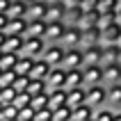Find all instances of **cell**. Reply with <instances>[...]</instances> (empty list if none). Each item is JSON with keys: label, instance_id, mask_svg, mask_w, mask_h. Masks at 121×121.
Here are the masks:
<instances>
[{"label": "cell", "instance_id": "db71d44e", "mask_svg": "<svg viewBox=\"0 0 121 121\" xmlns=\"http://www.w3.org/2000/svg\"><path fill=\"white\" fill-rule=\"evenodd\" d=\"M12 121H18V119H12Z\"/></svg>", "mask_w": 121, "mask_h": 121}, {"label": "cell", "instance_id": "ffe728a7", "mask_svg": "<svg viewBox=\"0 0 121 121\" xmlns=\"http://www.w3.org/2000/svg\"><path fill=\"white\" fill-rule=\"evenodd\" d=\"M48 108L55 110V108H62V105H66V89H48Z\"/></svg>", "mask_w": 121, "mask_h": 121}, {"label": "cell", "instance_id": "ee69618b", "mask_svg": "<svg viewBox=\"0 0 121 121\" xmlns=\"http://www.w3.org/2000/svg\"><path fill=\"white\" fill-rule=\"evenodd\" d=\"M7 14H0V32H5V25H7Z\"/></svg>", "mask_w": 121, "mask_h": 121}, {"label": "cell", "instance_id": "f6af8a7d", "mask_svg": "<svg viewBox=\"0 0 121 121\" xmlns=\"http://www.w3.org/2000/svg\"><path fill=\"white\" fill-rule=\"evenodd\" d=\"M64 5H66V7H80L82 0H64Z\"/></svg>", "mask_w": 121, "mask_h": 121}, {"label": "cell", "instance_id": "7c38bea8", "mask_svg": "<svg viewBox=\"0 0 121 121\" xmlns=\"http://www.w3.org/2000/svg\"><path fill=\"white\" fill-rule=\"evenodd\" d=\"M101 57H103V46L82 48V60H85L82 66H96V64H101Z\"/></svg>", "mask_w": 121, "mask_h": 121}, {"label": "cell", "instance_id": "9a60e30c", "mask_svg": "<svg viewBox=\"0 0 121 121\" xmlns=\"http://www.w3.org/2000/svg\"><path fill=\"white\" fill-rule=\"evenodd\" d=\"M75 87H85V75L82 69H69L66 78H64V89H75Z\"/></svg>", "mask_w": 121, "mask_h": 121}, {"label": "cell", "instance_id": "74e56055", "mask_svg": "<svg viewBox=\"0 0 121 121\" xmlns=\"http://www.w3.org/2000/svg\"><path fill=\"white\" fill-rule=\"evenodd\" d=\"M14 80H16V71H2L0 73V87H12L14 85Z\"/></svg>", "mask_w": 121, "mask_h": 121}, {"label": "cell", "instance_id": "4316f807", "mask_svg": "<svg viewBox=\"0 0 121 121\" xmlns=\"http://www.w3.org/2000/svg\"><path fill=\"white\" fill-rule=\"evenodd\" d=\"M32 64H34L32 57H27V55H21L18 60H16V66H14L16 75H27V73H30V69H32Z\"/></svg>", "mask_w": 121, "mask_h": 121}, {"label": "cell", "instance_id": "7dc6e473", "mask_svg": "<svg viewBox=\"0 0 121 121\" xmlns=\"http://www.w3.org/2000/svg\"><path fill=\"white\" fill-rule=\"evenodd\" d=\"M112 121H121V110H117V112H114V119H112Z\"/></svg>", "mask_w": 121, "mask_h": 121}, {"label": "cell", "instance_id": "f907efd6", "mask_svg": "<svg viewBox=\"0 0 121 121\" xmlns=\"http://www.w3.org/2000/svg\"><path fill=\"white\" fill-rule=\"evenodd\" d=\"M119 64H121V46H119Z\"/></svg>", "mask_w": 121, "mask_h": 121}, {"label": "cell", "instance_id": "2e32d148", "mask_svg": "<svg viewBox=\"0 0 121 121\" xmlns=\"http://www.w3.org/2000/svg\"><path fill=\"white\" fill-rule=\"evenodd\" d=\"M25 30H27V18L25 16H18V18H9L5 25V34H23L25 37Z\"/></svg>", "mask_w": 121, "mask_h": 121}, {"label": "cell", "instance_id": "c3c4849f", "mask_svg": "<svg viewBox=\"0 0 121 121\" xmlns=\"http://www.w3.org/2000/svg\"><path fill=\"white\" fill-rule=\"evenodd\" d=\"M117 23H121V5H119V9H117Z\"/></svg>", "mask_w": 121, "mask_h": 121}, {"label": "cell", "instance_id": "ac0fdd59", "mask_svg": "<svg viewBox=\"0 0 121 121\" xmlns=\"http://www.w3.org/2000/svg\"><path fill=\"white\" fill-rule=\"evenodd\" d=\"M89 46H101V27H89V30H82L80 48H89Z\"/></svg>", "mask_w": 121, "mask_h": 121}, {"label": "cell", "instance_id": "b9f144b4", "mask_svg": "<svg viewBox=\"0 0 121 121\" xmlns=\"http://www.w3.org/2000/svg\"><path fill=\"white\" fill-rule=\"evenodd\" d=\"M18 121H34V110L27 105V108L18 110Z\"/></svg>", "mask_w": 121, "mask_h": 121}, {"label": "cell", "instance_id": "603a6c76", "mask_svg": "<svg viewBox=\"0 0 121 121\" xmlns=\"http://www.w3.org/2000/svg\"><path fill=\"white\" fill-rule=\"evenodd\" d=\"M46 21L43 18H32L27 21V30H25V37H43V32H46Z\"/></svg>", "mask_w": 121, "mask_h": 121}, {"label": "cell", "instance_id": "6f0895ef", "mask_svg": "<svg viewBox=\"0 0 121 121\" xmlns=\"http://www.w3.org/2000/svg\"><path fill=\"white\" fill-rule=\"evenodd\" d=\"M71 121H73V119H71Z\"/></svg>", "mask_w": 121, "mask_h": 121}, {"label": "cell", "instance_id": "11a10c76", "mask_svg": "<svg viewBox=\"0 0 121 121\" xmlns=\"http://www.w3.org/2000/svg\"><path fill=\"white\" fill-rule=\"evenodd\" d=\"M0 73H2V69H0Z\"/></svg>", "mask_w": 121, "mask_h": 121}, {"label": "cell", "instance_id": "d4e9b609", "mask_svg": "<svg viewBox=\"0 0 121 121\" xmlns=\"http://www.w3.org/2000/svg\"><path fill=\"white\" fill-rule=\"evenodd\" d=\"M94 112L96 110L89 105V103H82L78 108H73V121H91L94 119Z\"/></svg>", "mask_w": 121, "mask_h": 121}, {"label": "cell", "instance_id": "836d02e7", "mask_svg": "<svg viewBox=\"0 0 121 121\" xmlns=\"http://www.w3.org/2000/svg\"><path fill=\"white\" fill-rule=\"evenodd\" d=\"M0 117L7 121H12V119H18V108L14 105V103H7L5 108H2V112H0Z\"/></svg>", "mask_w": 121, "mask_h": 121}, {"label": "cell", "instance_id": "484cf974", "mask_svg": "<svg viewBox=\"0 0 121 121\" xmlns=\"http://www.w3.org/2000/svg\"><path fill=\"white\" fill-rule=\"evenodd\" d=\"M25 12H27V2H23V0H12L5 14H7V18H18V16H25Z\"/></svg>", "mask_w": 121, "mask_h": 121}, {"label": "cell", "instance_id": "d6986e66", "mask_svg": "<svg viewBox=\"0 0 121 121\" xmlns=\"http://www.w3.org/2000/svg\"><path fill=\"white\" fill-rule=\"evenodd\" d=\"M119 46L121 43H108V46H103L101 66H108V64H117L119 62Z\"/></svg>", "mask_w": 121, "mask_h": 121}, {"label": "cell", "instance_id": "4dcf8cb0", "mask_svg": "<svg viewBox=\"0 0 121 121\" xmlns=\"http://www.w3.org/2000/svg\"><path fill=\"white\" fill-rule=\"evenodd\" d=\"M114 108H110V105H103V108H98L94 112V121H112L114 119Z\"/></svg>", "mask_w": 121, "mask_h": 121}, {"label": "cell", "instance_id": "7bdbcfd3", "mask_svg": "<svg viewBox=\"0 0 121 121\" xmlns=\"http://www.w3.org/2000/svg\"><path fill=\"white\" fill-rule=\"evenodd\" d=\"M82 12H94V9H98V0H82Z\"/></svg>", "mask_w": 121, "mask_h": 121}, {"label": "cell", "instance_id": "52a82bcc", "mask_svg": "<svg viewBox=\"0 0 121 121\" xmlns=\"http://www.w3.org/2000/svg\"><path fill=\"white\" fill-rule=\"evenodd\" d=\"M108 43H121V23L117 21L101 30V46H108Z\"/></svg>", "mask_w": 121, "mask_h": 121}, {"label": "cell", "instance_id": "8d00e7d4", "mask_svg": "<svg viewBox=\"0 0 121 121\" xmlns=\"http://www.w3.org/2000/svg\"><path fill=\"white\" fill-rule=\"evenodd\" d=\"M117 21V12H101V16H98V27H108L110 23H114Z\"/></svg>", "mask_w": 121, "mask_h": 121}, {"label": "cell", "instance_id": "ba28073f", "mask_svg": "<svg viewBox=\"0 0 121 121\" xmlns=\"http://www.w3.org/2000/svg\"><path fill=\"white\" fill-rule=\"evenodd\" d=\"M64 78H66V69L64 66H53L50 73L46 75V87L48 89H62L64 87Z\"/></svg>", "mask_w": 121, "mask_h": 121}, {"label": "cell", "instance_id": "ab89813d", "mask_svg": "<svg viewBox=\"0 0 121 121\" xmlns=\"http://www.w3.org/2000/svg\"><path fill=\"white\" fill-rule=\"evenodd\" d=\"M27 85H30V78H27V75H16V80H14L12 87L16 89V91H25Z\"/></svg>", "mask_w": 121, "mask_h": 121}, {"label": "cell", "instance_id": "9f6ffc18", "mask_svg": "<svg viewBox=\"0 0 121 121\" xmlns=\"http://www.w3.org/2000/svg\"><path fill=\"white\" fill-rule=\"evenodd\" d=\"M91 121H94V119H91Z\"/></svg>", "mask_w": 121, "mask_h": 121}, {"label": "cell", "instance_id": "44dd1931", "mask_svg": "<svg viewBox=\"0 0 121 121\" xmlns=\"http://www.w3.org/2000/svg\"><path fill=\"white\" fill-rule=\"evenodd\" d=\"M64 14H66V5L64 2H50L46 9V21L53 23V21H64Z\"/></svg>", "mask_w": 121, "mask_h": 121}, {"label": "cell", "instance_id": "e0dca14e", "mask_svg": "<svg viewBox=\"0 0 121 121\" xmlns=\"http://www.w3.org/2000/svg\"><path fill=\"white\" fill-rule=\"evenodd\" d=\"M23 41H25V37L23 34H9V37H5V43H2V53H21L23 50Z\"/></svg>", "mask_w": 121, "mask_h": 121}, {"label": "cell", "instance_id": "7a4b0ae2", "mask_svg": "<svg viewBox=\"0 0 121 121\" xmlns=\"http://www.w3.org/2000/svg\"><path fill=\"white\" fill-rule=\"evenodd\" d=\"M87 89V103L94 110L108 105V87L105 85H94V87H85Z\"/></svg>", "mask_w": 121, "mask_h": 121}, {"label": "cell", "instance_id": "6da1fadb", "mask_svg": "<svg viewBox=\"0 0 121 121\" xmlns=\"http://www.w3.org/2000/svg\"><path fill=\"white\" fill-rule=\"evenodd\" d=\"M43 50H46V39H43V37H25L21 55H27V57L37 60V57L43 55Z\"/></svg>", "mask_w": 121, "mask_h": 121}, {"label": "cell", "instance_id": "9c48e42d", "mask_svg": "<svg viewBox=\"0 0 121 121\" xmlns=\"http://www.w3.org/2000/svg\"><path fill=\"white\" fill-rule=\"evenodd\" d=\"M82 75H85V87H94V85H103V66H82Z\"/></svg>", "mask_w": 121, "mask_h": 121}, {"label": "cell", "instance_id": "816d5d0a", "mask_svg": "<svg viewBox=\"0 0 121 121\" xmlns=\"http://www.w3.org/2000/svg\"><path fill=\"white\" fill-rule=\"evenodd\" d=\"M23 2H32V0H23Z\"/></svg>", "mask_w": 121, "mask_h": 121}, {"label": "cell", "instance_id": "83f0119b", "mask_svg": "<svg viewBox=\"0 0 121 121\" xmlns=\"http://www.w3.org/2000/svg\"><path fill=\"white\" fill-rule=\"evenodd\" d=\"M82 16V7H66V14H64V23L66 25H78Z\"/></svg>", "mask_w": 121, "mask_h": 121}, {"label": "cell", "instance_id": "3957f363", "mask_svg": "<svg viewBox=\"0 0 121 121\" xmlns=\"http://www.w3.org/2000/svg\"><path fill=\"white\" fill-rule=\"evenodd\" d=\"M80 41H82V30L78 25H66L64 34L60 39V46L64 48H80Z\"/></svg>", "mask_w": 121, "mask_h": 121}, {"label": "cell", "instance_id": "e575fe53", "mask_svg": "<svg viewBox=\"0 0 121 121\" xmlns=\"http://www.w3.org/2000/svg\"><path fill=\"white\" fill-rule=\"evenodd\" d=\"M16 94H18V91H16L14 87H0V101L5 103V105H7V103H14Z\"/></svg>", "mask_w": 121, "mask_h": 121}, {"label": "cell", "instance_id": "d6a6232c", "mask_svg": "<svg viewBox=\"0 0 121 121\" xmlns=\"http://www.w3.org/2000/svg\"><path fill=\"white\" fill-rule=\"evenodd\" d=\"M30 108L34 112H39V110L48 108V94H39V96H32V101H30Z\"/></svg>", "mask_w": 121, "mask_h": 121}, {"label": "cell", "instance_id": "8992f818", "mask_svg": "<svg viewBox=\"0 0 121 121\" xmlns=\"http://www.w3.org/2000/svg\"><path fill=\"white\" fill-rule=\"evenodd\" d=\"M85 60H82V48H66L64 50V60H62V66L66 69H82Z\"/></svg>", "mask_w": 121, "mask_h": 121}, {"label": "cell", "instance_id": "5b68a950", "mask_svg": "<svg viewBox=\"0 0 121 121\" xmlns=\"http://www.w3.org/2000/svg\"><path fill=\"white\" fill-rule=\"evenodd\" d=\"M46 23H48V21H46ZM64 30H66V23H64V21H53V23H48V25H46V32H43L46 43H60Z\"/></svg>", "mask_w": 121, "mask_h": 121}, {"label": "cell", "instance_id": "4fadbf2b", "mask_svg": "<svg viewBox=\"0 0 121 121\" xmlns=\"http://www.w3.org/2000/svg\"><path fill=\"white\" fill-rule=\"evenodd\" d=\"M121 82V64H108V66H103V85L108 87V85H117Z\"/></svg>", "mask_w": 121, "mask_h": 121}, {"label": "cell", "instance_id": "681fc988", "mask_svg": "<svg viewBox=\"0 0 121 121\" xmlns=\"http://www.w3.org/2000/svg\"><path fill=\"white\" fill-rule=\"evenodd\" d=\"M5 37H7L5 32H0V48H2V43H5Z\"/></svg>", "mask_w": 121, "mask_h": 121}, {"label": "cell", "instance_id": "f35d334b", "mask_svg": "<svg viewBox=\"0 0 121 121\" xmlns=\"http://www.w3.org/2000/svg\"><path fill=\"white\" fill-rule=\"evenodd\" d=\"M30 101H32V96L27 94V91H18V94H16V98H14V105H16V108H27V105H30Z\"/></svg>", "mask_w": 121, "mask_h": 121}, {"label": "cell", "instance_id": "5bb4252c", "mask_svg": "<svg viewBox=\"0 0 121 121\" xmlns=\"http://www.w3.org/2000/svg\"><path fill=\"white\" fill-rule=\"evenodd\" d=\"M82 103H87V89L85 87H75V89H66V105L69 108H78Z\"/></svg>", "mask_w": 121, "mask_h": 121}, {"label": "cell", "instance_id": "f546056e", "mask_svg": "<svg viewBox=\"0 0 121 121\" xmlns=\"http://www.w3.org/2000/svg\"><path fill=\"white\" fill-rule=\"evenodd\" d=\"M71 119H73V108L62 105V108L53 110V121H71Z\"/></svg>", "mask_w": 121, "mask_h": 121}, {"label": "cell", "instance_id": "d590c367", "mask_svg": "<svg viewBox=\"0 0 121 121\" xmlns=\"http://www.w3.org/2000/svg\"><path fill=\"white\" fill-rule=\"evenodd\" d=\"M121 0H98V12H117Z\"/></svg>", "mask_w": 121, "mask_h": 121}, {"label": "cell", "instance_id": "bcb514c9", "mask_svg": "<svg viewBox=\"0 0 121 121\" xmlns=\"http://www.w3.org/2000/svg\"><path fill=\"white\" fill-rule=\"evenodd\" d=\"M9 2H12V0H0V14H5V12H7Z\"/></svg>", "mask_w": 121, "mask_h": 121}, {"label": "cell", "instance_id": "cb8c5ba5", "mask_svg": "<svg viewBox=\"0 0 121 121\" xmlns=\"http://www.w3.org/2000/svg\"><path fill=\"white\" fill-rule=\"evenodd\" d=\"M108 105L114 110H121V82L108 85Z\"/></svg>", "mask_w": 121, "mask_h": 121}, {"label": "cell", "instance_id": "1f68e13d", "mask_svg": "<svg viewBox=\"0 0 121 121\" xmlns=\"http://www.w3.org/2000/svg\"><path fill=\"white\" fill-rule=\"evenodd\" d=\"M46 80H30V85H27V94L30 96H39V94H46Z\"/></svg>", "mask_w": 121, "mask_h": 121}, {"label": "cell", "instance_id": "7402d4cb", "mask_svg": "<svg viewBox=\"0 0 121 121\" xmlns=\"http://www.w3.org/2000/svg\"><path fill=\"white\" fill-rule=\"evenodd\" d=\"M98 16H101V12H98V9H94V12H82V16H80V23H78V27H80V30L98 27Z\"/></svg>", "mask_w": 121, "mask_h": 121}, {"label": "cell", "instance_id": "30bf717a", "mask_svg": "<svg viewBox=\"0 0 121 121\" xmlns=\"http://www.w3.org/2000/svg\"><path fill=\"white\" fill-rule=\"evenodd\" d=\"M50 69L53 66H50L43 57H37L32 69H30V73H27V78H30V80H46V75L50 73Z\"/></svg>", "mask_w": 121, "mask_h": 121}, {"label": "cell", "instance_id": "277c9868", "mask_svg": "<svg viewBox=\"0 0 121 121\" xmlns=\"http://www.w3.org/2000/svg\"><path fill=\"white\" fill-rule=\"evenodd\" d=\"M64 50H66V48L60 46V43H46V50H43V55H41V57H43L50 66H62Z\"/></svg>", "mask_w": 121, "mask_h": 121}, {"label": "cell", "instance_id": "f5cc1de1", "mask_svg": "<svg viewBox=\"0 0 121 121\" xmlns=\"http://www.w3.org/2000/svg\"><path fill=\"white\" fill-rule=\"evenodd\" d=\"M0 57H2V50H0Z\"/></svg>", "mask_w": 121, "mask_h": 121}, {"label": "cell", "instance_id": "8fae6325", "mask_svg": "<svg viewBox=\"0 0 121 121\" xmlns=\"http://www.w3.org/2000/svg\"><path fill=\"white\" fill-rule=\"evenodd\" d=\"M46 9H48L46 0H32V2H27L25 18L27 21H32V18H43V21H46Z\"/></svg>", "mask_w": 121, "mask_h": 121}, {"label": "cell", "instance_id": "60d3db41", "mask_svg": "<svg viewBox=\"0 0 121 121\" xmlns=\"http://www.w3.org/2000/svg\"><path fill=\"white\" fill-rule=\"evenodd\" d=\"M34 121H53V110L43 108V110H39V112H34Z\"/></svg>", "mask_w": 121, "mask_h": 121}, {"label": "cell", "instance_id": "f1b7e54d", "mask_svg": "<svg viewBox=\"0 0 121 121\" xmlns=\"http://www.w3.org/2000/svg\"><path fill=\"white\" fill-rule=\"evenodd\" d=\"M21 57V53H2V57H0V69L2 71H12L14 66H16V60Z\"/></svg>", "mask_w": 121, "mask_h": 121}]
</instances>
